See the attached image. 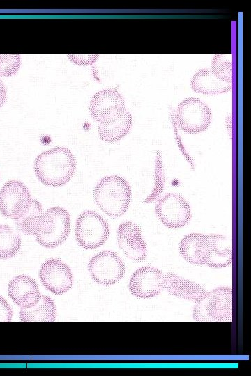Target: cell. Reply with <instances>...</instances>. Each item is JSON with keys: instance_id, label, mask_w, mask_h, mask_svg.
<instances>
[{"instance_id": "obj_1", "label": "cell", "mask_w": 251, "mask_h": 376, "mask_svg": "<svg viewBox=\"0 0 251 376\" xmlns=\"http://www.w3.org/2000/svg\"><path fill=\"white\" fill-rule=\"evenodd\" d=\"M33 169L40 182L46 186L59 187L73 178L76 161L69 149L56 146L40 153L35 159Z\"/></svg>"}, {"instance_id": "obj_2", "label": "cell", "mask_w": 251, "mask_h": 376, "mask_svg": "<svg viewBox=\"0 0 251 376\" xmlns=\"http://www.w3.org/2000/svg\"><path fill=\"white\" fill-rule=\"evenodd\" d=\"M96 204L113 219L120 217L128 209L131 199L129 183L118 175L102 178L93 189Z\"/></svg>"}, {"instance_id": "obj_3", "label": "cell", "mask_w": 251, "mask_h": 376, "mask_svg": "<svg viewBox=\"0 0 251 376\" xmlns=\"http://www.w3.org/2000/svg\"><path fill=\"white\" fill-rule=\"evenodd\" d=\"M193 318L201 322H227L232 318V289L220 287L206 293L195 302Z\"/></svg>"}, {"instance_id": "obj_4", "label": "cell", "mask_w": 251, "mask_h": 376, "mask_svg": "<svg viewBox=\"0 0 251 376\" xmlns=\"http://www.w3.org/2000/svg\"><path fill=\"white\" fill-rule=\"evenodd\" d=\"M70 216L61 207H52L42 214L33 232L37 242L45 248L61 245L70 233Z\"/></svg>"}, {"instance_id": "obj_5", "label": "cell", "mask_w": 251, "mask_h": 376, "mask_svg": "<svg viewBox=\"0 0 251 376\" xmlns=\"http://www.w3.org/2000/svg\"><path fill=\"white\" fill-rule=\"evenodd\" d=\"M109 234V224L105 219L92 210L82 212L75 223V239L85 249H95L102 246Z\"/></svg>"}, {"instance_id": "obj_6", "label": "cell", "mask_w": 251, "mask_h": 376, "mask_svg": "<svg viewBox=\"0 0 251 376\" xmlns=\"http://www.w3.org/2000/svg\"><path fill=\"white\" fill-rule=\"evenodd\" d=\"M92 118L99 125L118 120L126 108L123 96L117 88H105L96 93L89 104Z\"/></svg>"}, {"instance_id": "obj_7", "label": "cell", "mask_w": 251, "mask_h": 376, "mask_svg": "<svg viewBox=\"0 0 251 376\" xmlns=\"http://www.w3.org/2000/svg\"><path fill=\"white\" fill-rule=\"evenodd\" d=\"M176 118L183 131L188 134H199L208 127L212 116L204 102L199 98L188 97L179 103Z\"/></svg>"}, {"instance_id": "obj_8", "label": "cell", "mask_w": 251, "mask_h": 376, "mask_svg": "<svg viewBox=\"0 0 251 376\" xmlns=\"http://www.w3.org/2000/svg\"><path fill=\"white\" fill-rule=\"evenodd\" d=\"M32 200L28 188L23 182L9 180L0 190V212L8 219L17 220L28 212Z\"/></svg>"}, {"instance_id": "obj_9", "label": "cell", "mask_w": 251, "mask_h": 376, "mask_svg": "<svg viewBox=\"0 0 251 376\" xmlns=\"http://www.w3.org/2000/svg\"><path fill=\"white\" fill-rule=\"evenodd\" d=\"M88 270L96 283L110 285L122 279L125 274V265L116 253L106 251L96 253L90 259Z\"/></svg>"}, {"instance_id": "obj_10", "label": "cell", "mask_w": 251, "mask_h": 376, "mask_svg": "<svg viewBox=\"0 0 251 376\" xmlns=\"http://www.w3.org/2000/svg\"><path fill=\"white\" fill-rule=\"evenodd\" d=\"M155 212L162 223L169 228L183 227L192 216L189 203L174 193H168L158 199Z\"/></svg>"}, {"instance_id": "obj_11", "label": "cell", "mask_w": 251, "mask_h": 376, "mask_svg": "<svg viewBox=\"0 0 251 376\" xmlns=\"http://www.w3.org/2000/svg\"><path fill=\"white\" fill-rule=\"evenodd\" d=\"M39 279L45 289L56 295L70 290L73 285V274L69 267L56 258L44 262L39 270Z\"/></svg>"}, {"instance_id": "obj_12", "label": "cell", "mask_w": 251, "mask_h": 376, "mask_svg": "<svg viewBox=\"0 0 251 376\" xmlns=\"http://www.w3.org/2000/svg\"><path fill=\"white\" fill-rule=\"evenodd\" d=\"M128 287L131 294L138 298L153 297L165 288L164 274L154 267H142L132 274Z\"/></svg>"}, {"instance_id": "obj_13", "label": "cell", "mask_w": 251, "mask_h": 376, "mask_svg": "<svg viewBox=\"0 0 251 376\" xmlns=\"http://www.w3.org/2000/svg\"><path fill=\"white\" fill-rule=\"evenodd\" d=\"M117 242L119 248L129 259L139 262L147 254V247L142 239L139 226L132 221L121 224L117 230Z\"/></svg>"}, {"instance_id": "obj_14", "label": "cell", "mask_w": 251, "mask_h": 376, "mask_svg": "<svg viewBox=\"0 0 251 376\" xmlns=\"http://www.w3.org/2000/svg\"><path fill=\"white\" fill-rule=\"evenodd\" d=\"M8 294L20 309L36 305L40 299L39 288L35 280L26 275H19L10 281Z\"/></svg>"}, {"instance_id": "obj_15", "label": "cell", "mask_w": 251, "mask_h": 376, "mask_svg": "<svg viewBox=\"0 0 251 376\" xmlns=\"http://www.w3.org/2000/svg\"><path fill=\"white\" fill-rule=\"evenodd\" d=\"M179 253L188 263L206 265L209 256L208 235L196 233L188 234L180 242Z\"/></svg>"}, {"instance_id": "obj_16", "label": "cell", "mask_w": 251, "mask_h": 376, "mask_svg": "<svg viewBox=\"0 0 251 376\" xmlns=\"http://www.w3.org/2000/svg\"><path fill=\"white\" fill-rule=\"evenodd\" d=\"M164 279L167 292L178 298L196 302L206 292L201 285L172 272L164 274Z\"/></svg>"}, {"instance_id": "obj_17", "label": "cell", "mask_w": 251, "mask_h": 376, "mask_svg": "<svg viewBox=\"0 0 251 376\" xmlns=\"http://www.w3.org/2000/svg\"><path fill=\"white\" fill-rule=\"evenodd\" d=\"M209 256L206 266L221 268L231 264L232 260L231 242L227 237L219 234L208 235Z\"/></svg>"}, {"instance_id": "obj_18", "label": "cell", "mask_w": 251, "mask_h": 376, "mask_svg": "<svg viewBox=\"0 0 251 376\" xmlns=\"http://www.w3.org/2000/svg\"><path fill=\"white\" fill-rule=\"evenodd\" d=\"M192 90L198 93L217 95L231 90V84L217 78L208 68H203L194 74L190 81Z\"/></svg>"}, {"instance_id": "obj_19", "label": "cell", "mask_w": 251, "mask_h": 376, "mask_svg": "<svg viewBox=\"0 0 251 376\" xmlns=\"http://www.w3.org/2000/svg\"><path fill=\"white\" fill-rule=\"evenodd\" d=\"M20 318L22 322H54L56 318V306L53 300L40 295L38 303L33 307L20 310Z\"/></svg>"}, {"instance_id": "obj_20", "label": "cell", "mask_w": 251, "mask_h": 376, "mask_svg": "<svg viewBox=\"0 0 251 376\" xmlns=\"http://www.w3.org/2000/svg\"><path fill=\"white\" fill-rule=\"evenodd\" d=\"M132 125V116L126 108L122 116L116 121L98 128L100 138L107 143H114L123 139L130 132Z\"/></svg>"}, {"instance_id": "obj_21", "label": "cell", "mask_w": 251, "mask_h": 376, "mask_svg": "<svg viewBox=\"0 0 251 376\" xmlns=\"http://www.w3.org/2000/svg\"><path fill=\"white\" fill-rule=\"evenodd\" d=\"M22 240L20 235L10 226L0 224V259L6 260L15 256L20 249Z\"/></svg>"}, {"instance_id": "obj_22", "label": "cell", "mask_w": 251, "mask_h": 376, "mask_svg": "<svg viewBox=\"0 0 251 376\" xmlns=\"http://www.w3.org/2000/svg\"><path fill=\"white\" fill-rule=\"evenodd\" d=\"M42 214L41 203L38 200L33 199L28 212L22 218L15 220L17 228L24 235H33L36 225Z\"/></svg>"}, {"instance_id": "obj_23", "label": "cell", "mask_w": 251, "mask_h": 376, "mask_svg": "<svg viewBox=\"0 0 251 376\" xmlns=\"http://www.w3.org/2000/svg\"><path fill=\"white\" fill-rule=\"evenodd\" d=\"M211 72L219 79L231 84L232 58L231 55L217 54L211 62Z\"/></svg>"}, {"instance_id": "obj_24", "label": "cell", "mask_w": 251, "mask_h": 376, "mask_svg": "<svg viewBox=\"0 0 251 376\" xmlns=\"http://www.w3.org/2000/svg\"><path fill=\"white\" fill-rule=\"evenodd\" d=\"M165 177L161 153L156 152L154 186L151 193L144 201V203H151L158 200L164 190Z\"/></svg>"}, {"instance_id": "obj_25", "label": "cell", "mask_w": 251, "mask_h": 376, "mask_svg": "<svg viewBox=\"0 0 251 376\" xmlns=\"http://www.w3.org/2000/svg\"><path fill=\"white\" fill-rule=\"evenodd\" d=\"M20 64L19 54H0V77H8L15 75Z\"/></svg>"}, {"instance_id": "obj_26", "label": "cell", "mask_w": 251, "mask_h": 376, "mask_svg": "<svg viewBox=\"0 0 251 376\" xmlns=\"http://www.w3.org/2000/svg\"><path fill=\"white\" fill-rule=\"evenodd\" d=\"M13 310L6 300L0 296V322H10L13 319Z\"/></svg>"}, {"instance_id": "obj_27", "label": "cell", "mask_w": 251, "mask_h": 376, "mask_svg": "<svg viewBox=\"0 0 251 376\" xmlns=\"http://www.w3.org/2000/svg\"><path fill=\"white\" fill-rule=\"evenodd\" d=\"M70 60L79 65H93L98 55H69Z\"/></svg>"}, {"instance_id": "obj_28", "label": "cell", "mask_w": 251, "mask_h": 376, "mask_svg": "<svg viewBox=\"0 0 251 376\" xmlns=\"http://www.w3.org/2000/svg\"><path fill=\"white\" fill-rule=\"evenodd\" d=\"M7 99L6 87L0 79V108L5 104Z\"/></svg>"}]
</instances>
